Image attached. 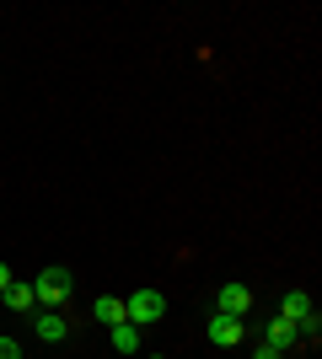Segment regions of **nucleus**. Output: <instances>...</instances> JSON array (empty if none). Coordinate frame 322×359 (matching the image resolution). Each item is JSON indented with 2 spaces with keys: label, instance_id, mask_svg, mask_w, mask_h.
<instances>
[{
  "label": "nucleus",
  "instance_id": "obj_1",
  "mask_svg": "<svg viewBox=\"0 0 322 359\" xmlns=\"http://www.w3.org/2000/svg\"><path fill=\"white\" fill-rule=\"evenodd\" d=\"M70 285H76V279H70V269H43L38 279H32V300H38V306H48V311H60L65 300H70Z\"/></svg>",
  "mask_w": 322,
  "mask_h": 359
},
{
  "label": "nucleus",
  "instance_id": "obj_2",
  "mask_svg": "<svg viewBox=\"0 0 322 359\" xmlns=\"http://www.w3.org/2000/svg\"><path fill=\"white\" fill-rule=\"evenodd\" d=\"M167 316V295L161 290H135V295L123 300V322H135V327H151Z\"/></svg>",
  "mask_w": 322,
  "mask_h": 359
},
{
  "label": "nucleus",
  "instance_id": "obj_3",
  "mask_svg": "<svg viewBox=\"0 0 322 359\" xmlns=\"http://www.w3.org/2000/svg\"><path fill=\"white\" fill-rule=\"evenodd\" d=\"M210 344L215 348H236L242 344V316H210Z\"/></svg>",
  "mask_w": 322,
  "mask_h": 359
},
{
  "label": "nucleus",
  "instance_id": "obj_4",
  "mask_svg": "<svg viewBox=\"0 0 322 359\" xmlns=\"http://www.w3.org/2000/svg\"><path fill=\"white\" fill-rule=\"evenodd\" d=\"M253 311V290L247 285H220V316H247Z\"/></svg>",
  "mask_w": 322,
  "mask_h": 359
},
{
  "label": "nucleus",
  "instance_id": "obj_5",
  "mask_svg": "<svg viewBox=\"0 0 322 359\" xmlns=\"http://www.w3.org/2000/svg\"><path fill=\"white\" fill-rule=\"evenodd\" d=\"M311 311H317V306H311V295H307V290H290V295L279 300V316H285V322H295V327H301V322H307Z\"/></svg>",
  "mask_w": 322,
  "mask_h": 359
},
{
  "label": "nucleus",
  "instance_id": "obj_6",
  "mask_svg": "<svg viewBox=\"0 0 322 359\" xmlns=\"http://www.w3.org/2000/svg\"><path fill=\"white\" fill-rule=\"evenodd\" d=\"M295 338H301V332H295V322H285V316H269V338H263L269 348H279V354H285V348H295Z\"/></svg>",
  "mask_w": 322,
  "mask_h": 359
},
{
  "label": "nucleus",
  "instance_id": "obj_7",
  "mask_svg": "<svg viewBox=\"0 0 322 359\" xmlns=\"http://www.w3.org/2000/svg\"><path fill=\"white\" fill-rule=\"evenodd\" d=\"M32 306H38V300H32V285H6L0 290V311H32Z\"/></svg>",
  "mask_w": 322,
  "mask_h": 359
},
{
  "label": "nucleus",
  "instance_id": "obj_8",
  "mask_svg": "<svg viewBox=\"0 0 322 359\" xmlns=\"http://www.w3.org/2000/svg\"><path fill=\"white\" fill-rule=\"evenodd\" d=\"M65 332H70V322H65L60 311H43V316H38V338H43V344H60Z\"/></svg>",
  "mask_w": 322,
  "mask_h": 359
},
{
  "label": "nucleus",
  "instance_id": "obj_9",
  "mask_svg": "<svg viewBox=\"0 0 322 359\" xmlns=\"http://www.w3.org/2000/svg\"><path fill=\"white\" fill-rule=\"evenodd\" d=\"M97 322H102V327H119V322H123V300L119 295H97Z\"/></svg>",
  "mask_w": 322,
  "mask_h": 359
},
{
  "label": "nucleus",
  "instance_id": "obj_10",
  "mask_svg": "<svg viewBox=\"0 0 322 359\" xmlns=\"http://www.w3.org/2000/svg\"><path fill=\"white\" fill-rule=\"evenodd\" d=\"M113 348H119V354H135L140 348V327L135 322H119V327H113Z\"/></svg>",
  "mask_w": 322,
  "mask_h": 359
},
{
  "label": "nucleus",
  "instance_id": "obj_11",
  "mask_svg": "<svg viewBox=\"0 0 322 359\" xmlns=\"http://www.w3.org/2000/svg\"><path fill=\"white\" fill-rule=\"evenodd\" d=\"M0 359H22V348H16V338H0Z\"/></svg>",
  "mask_w": 322,
  "mask_h": 359
},
{
  "label": "nucleus",
  "instance_id": "obj_12",
  "mask_svg": "<svg viewBox=\"0 0 322 359\" xmlns=\"http://www.w3.org/2000/svg\"><path fill=\"white\" fill-rule=\"evenodd\" d=\"M253 359H285V354H279V348H269V344H258V354H253Z\"/></svg>",
  "mask_w": 322,
  "mask_h": 359
},
{
  "label": "nucleus",
  "instance_id": "obj_13",
  "mask_svg": "<svg viewBox=\"0 0 322 359\" xmlns=\"http://www.w3.org/2000/svg\"><path fill=\"white\" fill-rule=\"evenodd\" d=\"M6 285H11V269H6V263H0V290H6Z\"/></svg>",
  "mask_w": 322,
  "mask_h": 359
},
{
  "label": "nucleus",
  "instance_id": "obj_14",
  "mask_svg": "<svg viewBox=\"0 0 322 359\" xmlns=\"http://www.w3.org/2000/svg\"><path fill=\"white\" fill-rule=\"evenodd\" d=\"M156 359H161V354H156Z\"/></svg>",
  "mask_w": 322,
  "mask_h": 359
}]
</instances>
